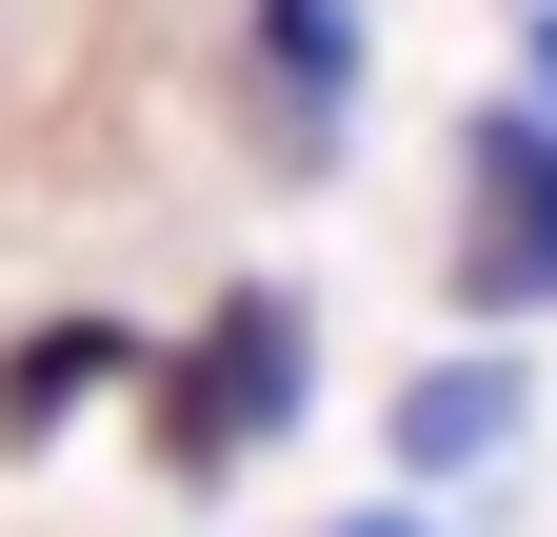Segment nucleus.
Instances as JSON below:
<instances>
[{"label":"nucleus","instance_id":"f257e3e1","mask_svg":"<svg viewBox=\"0 0 557 537\" xmlns=\"http://www.w3.org/2000/svg\"><path fill=\"white\" fill-rule=\"evenodd\" d=\"M299 398H319V319H299V279H220V299H199V339L139 359V438H160L180 498H220L239 458L299 438Z\"/></svg>","mask_w":557,"mask_h":537},{"label":"nucleus","instance_id":"f03ea898","mask_svg":"<svg viewBox=\"0 0 557 537\" xmlns=\"http://www.w3.org/2000/svg\"><path fill=\"white\" fill-rule=\"evenodd\" d=\"M458 299L478 319H557V120L537 100L458 120Z\"/></svg>","mask_w":557,"mask_h":537},{"label":"nucleus","instance_id":"7ed1b4c3","mask_svg":"<svg viewBox=\"0 0 557 537\" xmlns=\"http://www.w3.org/2000/svg\"><path fill=\"white\" fill-rule=\"evenodd\" d=\"M359 120V0H259V140L319 160Z\"/></svg>","mask_w":557,"mask_h":537},{"label":"nucleus","instance_id":"20e7f679","mask_svg":"<svg viewBox=\"0 0 557 537\" xmlns=\"http://www.w3.org/2000/svg\"><path fill=\"white\" fill-rule=\"evenodd\" d=\"M100 378H139V339H120V319H40V339H0V458H40Z\"/></svg>","mask_w":557,"mask_h":537},{"label":"nucleus","instance_id":"39448f33","mask_svg":"<svg viewBox=\"0 0 557 537\" xmlns=\"http://www.w3.org/2000/svg\"><path fill=\"white\" fill-rule=\"evenodd\" d=\"M498 438H518V359H418L398 378V458L418 478H478Z\"/></svg>","mask_w":557,"mask_h":537},{"label":"nucleus","instance_id":"423d86ee","mask_svg":"<svg viewBox=\"0 0 557 537\" xmlns=\"http://www.w3.org/2000/svg\"><path fill=\"white\" fill-rule=\"evenodd\" d=\"M537 120H557V0H537Z\"/></svg>","mask_w":557,"mask_h":537},{"label":"nucleus","instance_id":"0eeeda50","mask_svg":"<svg viewBox=\"0 0 557 537\" xmlns=\"http://www.w3.org/2000/svg\"><path fill=\"white\" fill-rule=\"evenodd\" d=\"M338 537H438V517H338Z\"/></svg>","mask_w":557,"mask_h":537}]
</instances>
